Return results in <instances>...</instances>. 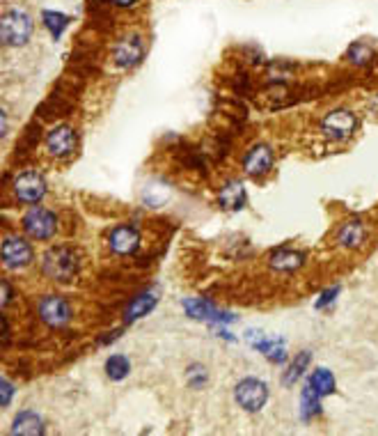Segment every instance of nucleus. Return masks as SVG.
I'll list each match as a JSON object with an SVG mask.
<instances>
[{
    "label": "nucleus",
    "instance_id": "f257e3e1",
    "mask_svg": "<svg viewBox=\"0 0 378 436\" xmlns=\"http://www.w3.org/2000/svg\"><path fill=\"white\" fill-rule=\"evenodd\" d=\"M42 271L48 280H55V283H71L81 271V257L74 248L55 246L44 255Z\"/></svg>",
    "mask_w": 378,
    "mask_h": 436
},
{
    "label": "nucleus",
    "instance_id": "f03ea898",
    "mask_svg": "<svg viewBox=\"0 0 378 436\" xmlns=\"http://www.w3.org/2000/svg\"><path fill=\"white\" fill-rule=\"evenodd\" d=\"M357 127H360V120H357L355 111L346 108V106H339V108L328 111L321 122H319V131L326 140L331 142H346L351 140Z\"/></svg>",
    "mask_w": 378,
    "mask_h": 436
},
{
    "label": "nucleus",
    "instance_id": "7ed1b4c3",
    "mask_svg": "<svg viewBox=\"0 0 378 436\" xmlns=\"http://www.w3.org/2000/svg\"><path fill=\"white\" fill-rule=\"evenodd\" d=\"M33 16L25 9L12 7L0 18V37H3L5 46H25L28 40L33 37Z\"/></svg>",
    "mask_w": 378,
    "mask_h": 436
},
{
    "label": "nucleus",
    "instance_id": "20e7f679",
    "mask_svg": "<svg viewBox=\"0 0 378 436\" xmlns=\"http://www.w3.org/2000/svg\"><path fill=\"white\" fill-rule=\"evenodd\" d=\"M23 230L30 239L48 241L57 232V216L44 207H30L23 216Z\"/></svg>",
    "mask_w": 378,
    "mask_h": 436
},
{
    "label": "nucleus",
    "instance_id": "39448f33",
    "mask_svg": "<svg viewBox=\"0 0 378 436\" xmlns=\"http://www.w3.org/2000/svg\"><path fill=\"white\" fill-rule=\"evenodd\" d=\"M234 400L244 411H261V406L268 400V389L261 379H255V376H248V379H241L234 389Z\"/></svg>",
    "mask_w": 378,
    "mask_h": 436
},
{
    "label": "nucleus",
    "instance_id": "423d86ee",
    "mask_svg": "<svg viewBox=\"0 0 378 436\" xmlns=\"http://www.w3.org/2000/svg\"><path fill=\"white\" fill-rule=\"evenodd\" d=\"M46 179L42 172H21L16 174V179L12 181V193L16 200L25 202V205H35V202H40L44 196H46Z\"/></svg>",
    "mask_w": 378,
    "mask_h": 436
},
{
    "label": "nucleus",
    "instance_id": "0eeeda50",
    "mask_svg": "<svg viewBox=\"0 0 378 436\" xmlns=\"http://www.w3.org/2000/svg\"><path fill=\"white\" fill-rule=\"evenodd\" d=\"M370 241V225L362 218H346L335 232V244L344 250H360Z\"/></svg>",
    "mask_w": 378,
    "mask_h": 436
},
{
    "label": "nucleus",
    "instance_id": "6e6552de",
    "mask_svg": "<svg viewBox=\"0 0 378 436\" xmlns=\"http://www.w3.org/2000/svg\"><path fill=\"white\" fill-rule=\"evenodd\" d=\"M35 253L30 241H25L23 237H7L3 241V264L5 269H25L33 262Z\"/></svg>",
    "mask_w": 378,
    "mask_h": 436
},
{
    "label": "nucleus",
    "instance_id": "1a4fd4ad",
    "mask_svg": "<svg viewBox=\"0 0 378 436\" xmlns=\"http://www.w3.org/2000/svg\"><path fill=\"white\" fill-rule=\"evenodd\" d=\"M76 147H79V135H76V131L71 127H67V124L53 127L46 135V150L55 159L69 157V154L76 152Z\"/></svg>",
    "mask_w": 378,
    "mask_h": 436
},
{
    "label": "nucleus",
    "instance_id": "9d476101",
    "mask_svg": "<svg viewBox=\"0 0 378 436\" xmlns=\"http://www.w3.org/2000/svg\"><path fill=\"white\" fill-rule=\"evenodd\" d=\"M40 319L44 324H48L51 328H60L67 326L71 319V308L69 303L64 301L62 296H55V294H48L40 301Z\"/></svg>",
    "mask_w": 378,
    "mask_h": 436
},
{
    "label": "nucleus",
    "instance_id": "9b49d317",
    "mask_svg": "<svg viewBox=\"0 0 378 436\" xmlns=\"http://www.w3.org/2000/svg\"><path fill=\"white\" fill-rule=\"evenodd\" d=\"M273 161H275L273 150L264 142H257V145H252L244 157V170L246 174H250V177H255V179L266 177V174L273 170Z\"/></svg>",
    "mask_w": 378,
    "mask_h": 436
},
{
    "label": "nucleus",
    "instance_id": "f8f14e48",
    "mask_svg": "<svg viewBox=\"0 0 378 436\" xmlns=\"http://www.w3.org/2000/svg\"><path fill=\"white\" fill-rule=\"evenodd\" d=\"M115 65L122 69H133L135 65L142 62L144 57V42L140 35H126L115 46Z\"/></svg>",
    "mask_w": 378,
    "mask_h": 436
},
{
    "label": "nucleus",
    "instance_id": "ddd939ff",
    "mask_svg": "<svg viewBox=\"0 0 378 436\" xmlns=\"http://www.w3.org/2000/svg\"><path fill=\"white\" fill-rule=\"evenodd\" d=\"M108 246L115 255H133L140 246V232L133 225H120L110 232Z\"/></svg>",
    "mask_w": 378,
    "mask_h": 436
},
{
    "label": "nucleus",
    "instance_id": "4468645a",
    "mask_svg": "<svg viewBox=\"0 0 378 436\" xmlns=\"http://www.w3.org/2000/svg\"><path fill=\"white\" fill-rule=\"evenodd\" d=\"M305 253H300V250H292V248H282V250H275L273 255H270V269L280 271V274H294L300 267L305 264Z\"/></svg>",
    "mask_w": 378,
    "mask_h": 436
},
{
    "label": "nucleus",
    "instance_id": "2eb2a0df",
    "mask_svg": "<svg viewBox=\"0 0 378 436\" xmlns=\"http://www.w3.org/2000/svg\"><path fill=\"white\" fill-rule=\"evenodd\" d=\"M183 308L193 319H205V322H234V317H225L218 308H213L209 301L202 298H188L183 301Z\"/></svg>",
    "mask_w": 378,
    "mask_h": 436
},
{
    "label": "nucleus",
    "instance_id": "dca6fc26",
    "mask_svg": "<svg viewBox=\"0 0 378 436\" xmlns=\"http://www.w3.org/2000/svg\"><path fill=\"white\" fill-rule=\"evenodd\" d=\"M218 202H220V207L222 209H231V211H236L246 205V189H244V184L241 181H227L225 186L220 189V196H218Z\"/></svg>",
    "mask_w": 378,
    "mask_h": 436
},
{
    "label": "nucleus",
    "instance_id": "f3484780",
    "mask_svg": "<svg viewBox=\"0 0 378 436\" xmlns=\"http://www.w3.org/2000/svg\"><path fill=\"white\" fill-rule=\"evenodd\" d=\"M319 413H321V395L307 384L303 389V395H300V415H303L305 423H309V420H314Z\"/></svg>",
    "mask_w": 378,
    "mask_h": 436
},
{
    "label": "nucleus",
    "instance_id": "a211bd4d",
    "mask_svg": "<svg viewBox=\"0 0 378 436\" xmlns=\"http://www.w3.org/2000/svg\"><path fill=\"white\" fill-rule=\"evenodd\" d=\"M307 384L312 386V389L321 395V397H326V395H333L335 393V389H337V381H335V374L328 370V367H316V370L309 374V379H307Z\"/></svg>",
    "mask_w": 378,
    "mask_h": 436
},
{
    "label": "nucleus",
    "instance_id": "6ab92c4d",
    "mask_svg": "<svg viewBox=\"0 0 378 436\" xmlns=\"http://www.w3.org/2000/svg\"><path fill=\"white\" fill-rule=\"evenodd\" d=\"M42 432H44V423L33 411H23L14 418L12 434H42Z\"/></svg>",
    "mask_w": 378,
    "mask_h": 436
},
{
    "label": "nucleus",
    "instance_id": "aec40b11",
    "mask_svg": "<svg viewBox=\"0 0 378 436\" xmlns=\"http://www.w3.org/2000/svg\"><path fill=\"white\" fill-rule=\"evenodd\" d=\"M156 301H159V298L154 296L151 292L140 294L138 298H133L131 306L126 308V322H135V319H140L147 313H151V308L156 306Z\"/></svg>",
    "mask_w": 378,
    "mask_h": 436
},
{
    "label": "nucleus",
    "instance_id": "412c9836",
    "mask_svg": "<svg viewBox=\"0 0 378 436\" xmlns=\"http://www.w3.org/2000/svg\"><path fill=\"white\" fill-rule=\"evenodd\" d=\"M129 372H131V361L122 354H113L108 361H105V374H108L113 381H122L124 376H129Z\"/></svg>",
    "mask_w": 378,
    "mask_h": 436
},
{
    "label": "nucleus",
    "instance_id": "4be33fe9",
    "mask_svg": "<svg viewBox=\"0 0 378 436\" xmlns=\"http://www.w3.org/2000/svg\"><path fill=\"white\" fill-rule=\"evenodd\" d=\"M309 363H312V352H300L296 358H294V363L289 365V370L285 372V384L287 386H292V384H296L300 376L305 374V370L309 367Z\"/></svg>",
    "mask_w": 378,
    "mask_h": 436
},
{
    "label": "nucleus",
    "instance_id": "5701e85b",
    "mask_svg": "<svg viewBox=\"0 0 378 436\" xmlns=\"http://www.w3.org/2000/svg\"><path fill=\"white\" fill-rule=\"evenodd\" d=\"M348 62L355 65V67H367L374 62V48L367 44V42H355L351 48H348Z\"/></svg>",
    "mask_w": 378,
    "mask_h": 436
},
{
    "label": "nucleus",
    "instance_id": "b1692460",
    "mask_svg": "<svg viewBox=\"0 0 378 436\" xmlns=\"http://www.w3.org/2000/svg\"><path fill=\"white\" fill-rule=\"evenodd\" d=\"M44 18V26L48 28V33L53 35V40H60L64 28L69 26V16L62 14V12H53V9H48V12L42 14Z\"/></svg>",
    "mask_w": 378,
    "mask_h": 436
},
{
    "label": "nucleus",
    "instance_id": "393cba45",
    "mask_svg": "<svg viewBox=\"0 0 378 436\" xmlns=\"http://www.w3.org/2000/svg\"><path fill=\"white\" fill-rule=\"evenodd\" d=\"M168 184H161V181H154L149 186H144V202H147L149 207H163L168 200Z\"/></svg>",
    "mask_w": 378,
    "mask_h": 436
},
{
    "label": "nucleus",
    "instance_id": "a878e982",
    "mask_svg": "<svg viewBox=\"0 0 378 436\" xmlns=\"http://www.w3.org/2000/svg\"><path fill=\"white\" fill-rule=\"evenodd\" d=\"M339 292H342V287H339V285H333V287L323 289L321 298H316V303H314V306H316L319 310H323V308H328V306H333Z\"/></svg>",
    "mask_w": 378,
    "mask_h": 436
},
{
    "label": "nucleus",
    "instance_id": "bb28decb",
    "mask_svg": "<svg viewBox=\"0 0 378 436\" xmlns=\"http://www.w3.org/2000/svg\"><path fill=\"white\" fill-rule=\"evenodd\" d=\"M9 397H12V386H9V381H3V406L9 404Z\"/></svg>",
    "mask_w": 378,
    "mask_h": 436
},
{
    "label": "nucleus",
    "instance_id": "cd10ccee",
    "mask_svg": "<svg viewBox=\"0 0 378 436\" xmlns=\"http://www.w3.org/2000/svg\"><path fill=\"white\" fill-rule=\"evenodd\" d=\"M113 5H118V7H133L138 0H110Z\"/></svg>",
    "mask_w": 378,
    "mask_h": 436
},
{
    "label": "nucleus",
    "instance_id": "c85d7f7f",
    "mask_svg": "<svg viewBox=\"0 0 378 436\" xmlns=\"http://www.w3.org/2000/svg\"><path fill=\"white\" fill-rule=\"evenodd\" d=\"M374 108H376V111H378V94H376V96H374Z\"/></svg>",
    "mask_w": 378,
    "mask_h": 436
}]
</instances>
